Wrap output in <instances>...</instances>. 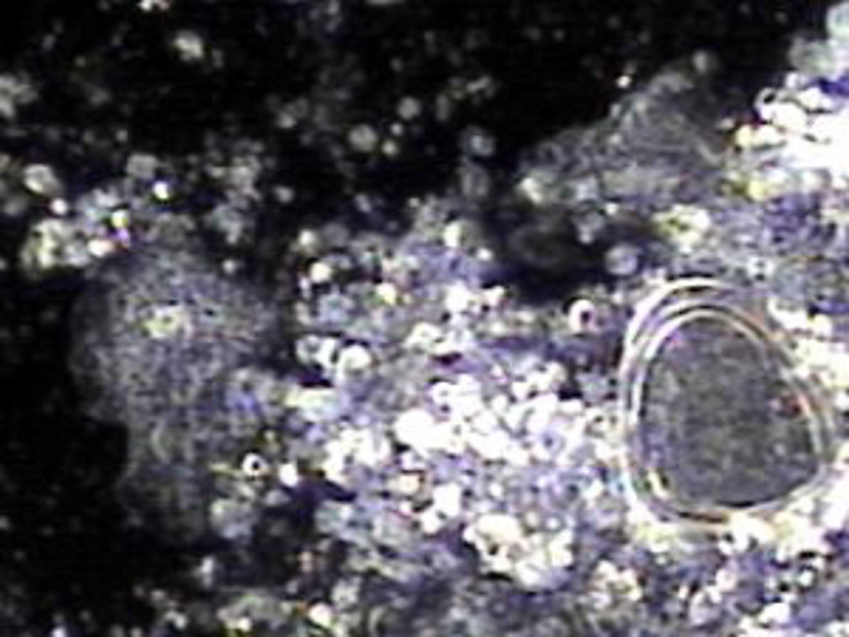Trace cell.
<instances>
[{"instance_id": "6da1fadb", "label": "cell", "mask_w": 849, "mask_h": 637, "mask_svg": "<svg viewBox=\"0 0 849 637\" xmlns=\"http://www.w3.org/2000/svg\"><path fill=\"white\" fill-rule=\"evenodd\" d=\"M461 187H464V193L470 199H481L487 193V187H490V179H487V173L478 165H464L461 168Z\"/></svg>"}, {"instance_id": "7a4b0ae2", "label": "cell", "mask_w": 849, "mask_h": 637, "mask_svg": "<svg viewBox=\"0 0 849 637\" xmlns=\"http://www.w3.org/2000/svg\"><path fill=\"white\" fill-rule=\"evenodd\" d=\"M26 185L37 193H48L57 185V179L45 165H31V168H26Z\"/></svg>"}, {"instance_id": "3957f363", "label": "cell", "mask_w": 849, "mask_h": 637, "mask_svg": "<svg viewBox=\"0 0 849 637\" xmlns=\"http://www.w3.org/2000/svg\"><path fill=\"white\" fill-rule=\"evenodd\" d=\"M377 131L371 128V125H354L351 131H349V145L354 148V151H374L377 148Z\"/></svg>"}, {"instance_id": "277c9868", "label": "cell", "mask_w": 849, "mask_h": 637, "mask_svg": "<svg viewBox=\"0 0 849 637\" xmlns=\"http://www.w3.org/2000/svg\"><path fill=\"white\" fill-rule=\"evenodd\" d=\"M713 612H716V592H713V589L699 592L696 601H694V618H696V621H705V618H711Z\"/></svg>"}, {"instance_id": "5b68a950", "label": "cell", "mask_w": 849, "mask_h": 637, "mask_svg": "<svg viewBox=\"0 0 849 637\" xmlns=\"http://www.w3.org/2000/svg\"><path fill=\"white\" fill-rule=\"evenodd\" d=\"M153 170H156V159L153 156H131V162H128V173L131 176L148 179Z\"/></svg>"}, {"instance_id": "8992f818", "label": "cell", "mask_w": 849, "mask_h": 637, "mask_svg": "<svg viewBox=\"0 0 849 637\" xmlns=\"http://www.w3.org/2000/svg\"><path fill=\"white\" fill-rule=\"evenodd\" d=\"M467 136H473V139H467V145L478 153V156H487V153H493V139L487 136V134H481V131H467Z\"/></svg>"}, {"instance_id": "52a82bcc", "label": "cell", "mask_w": 849, "mask_h": 637, "mask_svg": "<svg viewBox=\"0 0 849 637\" xmlns=\"http://www.w3.org/2000/svg\"><path fill=\"white\" fill-rule=\"evenodd\" d=\"M176 45H179V48L187 54V57H190V54H193V57H199V54H202V40H199L196 34H190V31H182V34L176 37Z\"/></svg>"}, {"instance_id": "ba28073f", "label": "cell", "mask_w": 849, "mask_h": 637, "mask_svg": "<svg viewBox=\"0 0 849 637\" xmlns=\"http://www.w3.org/2000/svg\"><path fill=\"white\" fill-rule=\"evenodd\" d=\"M343 363H346L349 369H363V366H368V352H366L363 346H351V349L343 354Z\"/></svg>"}, {"instance_id": "9c48e42d", "label": "cell", "mask_w": 849, "mask_h": 637, "mask_svg": "<svg viewBox=\"0 0 849 637\" xmlns=\"http://www.w3.org/2000/svg\"><path fill=\"white\" fill-rule=\"evenodd\" d=\"M397 111H400V116H402V119H414V116H420L422 105H420V99H417V97H405V99H400Z\"/></svg>"}, {"instance_id": "30bf717a", "label": "cell", "mask_w": 849, "mask_h": 637, "mask_svg": "<svg viewBox=\"0 0 849 637\" xmlns=\"http://www.w3.org/2000/svg\"><path fill=\"white\" fill-rule=\"evenodd\" d=\"M779 122H784V125H790V128H799L801 122H804V116H801V111H796V108H779Z\"/></svg>"}, {"instance_id": "8fae6325", "label": "cell", "mask_w": 849, "mask_h": 637, "mask_svg": "<svg viewBox=\"0 0 849 637\" xmlns=\"http://www.w3.org/2000/svg\"><path fill=\"white\" fill-rule=\"evenodd\" d=\"M329 275H332V266H329V263H314V266H312V278H314V281H326Z\"/></svg>"}, {"instance_id": "7c38bea8", "label": "cell", "mask_w": 849, "mask_h": 637, "mask_svg": "<svg viewBox=\"0 0 849 637\" xmlns=\"http://www.w3.org/2000/svg\"><path fill=\"white\" fill-rule=\"evenodd\" d=\"M91 252H94V255H108V252H111V244H108V241H91Z\"/></svg>"}, {"instance_id": "4fadbf2b", "label": "cell", "mask_w": 849, "mask_h": 637, "mask_svg": "<svg viewBox=\"0 0 849 637\" xmlns=\"http://www.w3.org/2000/svg\"><path fill=\"white\" fill-rule=\"evenodd\" d=\"M326 612H329L326 606H314V609H312V615H314L317 624H329V621H332V618H326Z\"/></svg>"}, {"instance_id": "5bb4252c", "label": "cell", "mask_w": 849, "mask_h": 637, "mask_svg": "<svg viewBox=\"0 0 849 637\" xmlns=\"http://www.w3.org/2000/svg\"><path fill=\"white\" fill-rule=\"evenodd\" d=\"M51 210H54V212H65V202H54V205H51Z\"/></svg>"}]
</instances>
